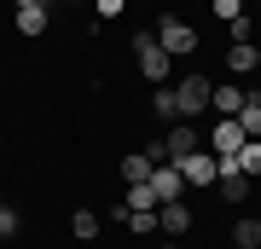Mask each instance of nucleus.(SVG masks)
Listing matches in <instances>:
<instances>
[{
  "instance_id": "2eb2a0df",
  "label": "nucleus",
  "mask_w": 261,
  "mask_h": 249,
  "mask_svg": "<svg viewBox=\"0 0 261 249\" xmlns=\"http://www.w3.org/2000/svg\"><path fill=\"white\" fill-rule=\"evenodd\" d=\"M232 243L238 249H261V220H238L232 226Z\"/></svg>"
},
{
  "instance_id": "412c9836",
  "label": "nucleus",
  "mask_w": 261,
  "mask_h": 249,
  "mask_svg": "<svg viewBox=\"0 0 261 249\" xmlns=\"http://www.w3.org/2000/svg\"><path fill=\"white\" fill-rule=\"evenodd\" d=\"M99 6V18H122V6H128V0H93Z\"/></svg>"
},
{
  "instance_id": "aec40b11",
  "label": "nucleus",
  "mask_w": 261,
  "mask_h": 249,
  "mask_svg": "<svg viewBox=\"0 0 261 249\" xmlns=\"http://www.w3.org/2000/svg\"><path fill=\"white\" fill-rule=\"evenodd\" d=\"M215 18H226V23L244 18V0H215Z\"/></svg>"
},
{
  "instance_id": "4468645a",
  "label": "nucleus",
  "mask_w": 261,
  "mask_h": 249,
  "mask_svg": "<svg viewBox=\"0 0 261 249\" xmlns=\"http://www.w3.org/2000/svg\"><path fill=\"white\" fill-rule=\"evenodd\" d=\"M18 35H47V6H23L18 12Z\"/></svg>"
},
{
  "instance_id": "0eeeda50",
  "label": "nucleus",
  "mask_w": 261,
  "mask_h": 249,
  "mask_svg": "<svg viewBox=\"0 0 261 249\" xmlns=\"http://www.w3.org/2000/svg\"><path fill=\"white\" fill-rule=\"evenodd\" d=\"M180 174H186V185H215V174H221V157H209V151H192L186 162H174Z\"/></svg>"
},
{
  "instance_id": "bb28decb",
  "label": "nucleus",
  "mask_w": 261,
  "mask_h": 249,
  "mask_svg": "<svg viewBox=\"0 0 261 249\" xmlns=\"http://www.w3.org/2000/svg\"><path fill=\"white\" fill-rule=\"evenodd\" d=\"M232 249H238V243H232Z\"/></svg>"
},
{
  "instance_id": "20e7f679",
  "label": "nucleus",
  "mask_w": 261,
  "mask_h": 249,
  "mask_svg": "<svg viewBox=\"0 0 261 249\" xmlns=\"http://www.w3.org/2000/svg\"><path fill=\"white\" fill-rule=\"evenodd\" d=\"M134 58H140V70L151 81H168V64H174V58L157 46V35H134Z\"/></svg>"
},
{
  "instance_id": "f03ea898",
  "label": "nucleus",
  "mask_w": 261,
  "mask_h": 249,
  "mask_svg": "<svg viewBox=\"0 0 261 249\" xmlns=\"http://www.w3.org/2000/svg\"><path fill=\"white\" fill-rule=\"evenodd\" d=\"M209 93H215V81H203V75H186V81H174V104H180V116H203L209 110Z\"/></svg>"
},
{
  "instance_id": "9b49d317",
  "label": "nucleus",
  "mask_w": 261,
  "mask_h": 249,
  "mask_svg": "<svg viewBox=\"0 0 261 249\" xmlns=\"http://www.w3.org/2000/svg\"><path fill=\"white\" fill-rule=\"evenodd\" d=\"M226 64H232L238 75H244V70H261V52H255L250 41H232V46H226Z\"/></svg>"
},
{
  "instance_id": "6ab92c4d",
  "label": "nucleus",
  "mask_w": 261,
  "mask_h": 249,
  "mask_svg": "<svg viewBox=\"0 0 261 249\" xmlns=\"http://www.w3.org/2000/svg\"><path fill=\"white\" fill-rule=\"evenodd\" d=\"M70 232H75V238H99V214H93V209L70 214Z\"/></svg>"
},
{
  "instance_id": "a211bd4d",
  "label": "nucleus",
  "mask_w": 261,
  "mask_h": 249,
  "mask_svg": "<svg viewBox=\"0 0 261 249\" xmlns=\"http://www.w3.org/2000/svg\"><path fill=\"white\" fill-rule=\"evenodd\" d=\"M122 180H151V157H145V151H140V157H122Z\"/></svg>"
},
{
  "instance_id": "5701e85b",
  "label": "nucleus",
  "mask_w": 261,
  "mask_h": 249,
  "mask_svg": "<svg viewBox=\"0 0 261 249\" xmlns=\"http://www.w3.org/2000/svg\"><path fill=\"white\" fill-rule=\"evenodd\" d=\"M12 6H18V12H23V6H47V0H12Z\"/></svg>"
},
{
  "instance_id": "ddd939ff",
  "label": "nucleus",
  "mask_w": 261,
  "mask_h": 249,
  "mask_svg": "<svg viewBox=\"0 0 261 249\" xmlns=\"http://www.w3.org/2000/svg\"><path fill=\"white\" fill-rule=\"evenodd\" d=\"M151 116H157V122H180V104H174V87H157V93H151Z\"/></svg>"
},
{
  "instance_id": "f3484780",
  "label": "nucleus",
  "mask_w": 261,
  "mask_h": 249,
  "mask_svg": "<svg viewBox=\"0 0 261 249\" xmlns=\"http://www.w3.org/2000/svg\"><path fill=\"white\" fill-rule=\"evenodd\" d=\"M232 162L244 168V174H261V139H244V151H238Z\"/></svg>"
},
{
  "instance_id": "4be33fe9",
  "label": "nucleus",
  "mask_w": 261,
  "mask_h": 249,
  "mask_svg": "<svg viewBox=\"0 0 261 249\" xmlns=\"http://www.w3.org/2000/svg\"><path fill=\"white\" fill-rule=\"evenodd\" d=\"M12 232H18V214H12V209H0V238H12Z\"/></svg>"
},
{
  "instance_id": "a878e982",
  "label": "nucleus",
  "mask_w": 261,
  "mask_h": 249,
  "mask_svg": "<svg viewBox=\"0 0 261 249\" xmlns=\"http://www.w3.org/2000/svg\"><path fill=\"white\" fill-rule=\"evenodd\" d=\"M0 209H6V203H0Z\"/></svg>"
},
{
  "instance_id": "dca6fc26",
  "label": "nucleus",
  "mask_w": 261,
  "mask_h": 249,
  "mask_svg": "<svg viewBox=\"0 0 261 249\" xmlns=\"http://www.w3.org/2000/svg\"><path fill=\"white\" fill-rule=\"evenodd\" d=\"M128 209H157V191H151V180H134V185H128Z\"/></svg>"
},
{
  "instance_id": "6e6552de",
  "label": "nucleus",
  "mask_w": 261,
  "mask_h": 249,
  "mask_svg": "<svg viewBox=\"0 0 261 249\" xmlns=\"http://www.w3.org/2000/svg\"><path fill=\"white\" fill-rule=\"evenodd\" d=\"M151 191H157V203H174V197L186 191V174H180L174 162H157L151 168Z\"/></svg>"
},
{
  "instance_id": "39448f33",
  "label": "nucleus",
  "mask_w": 261,
  "mask_h": 249,
  "mask_svg": "<svg viewBox=\"0 0 261 249\" xmlns=\"http://www.w3.org/2000/svg\"><path fill=\"white\" fill-rule=\"evenodd\" d=\"M163 145H168V162H186L192 151H203V128H192V122L180 116V128H168Z\"/></svg>"
},
{
  "instance_id": "423d86ee",
  "label": "nucleus",
  "mask_w": 261,
  "mask_h": 249,
  "mask_svg": "<svg viewBox=\"0 0 261 249\" xmlns=\"http://www.w3.org/2000/svg\"><path fill=\"white\" fill-rule=\"evenodd\" d=\"M215 191H221L226 203H244V197H250V174H244V168H238L232 157H221V174H215Z\"/></svg>"
},
{
  "instance_id": "f8f14e48",
  "label": "nucleus",
  "mask_w": 261,
  "mask_h": 249,
  "mask_svg": "<svg viewBox=\"0 0 261 249\" xmlns=\"http://www.w3.org/2000/svg\"><path fill=\"white\" fill-rule=\"evenodd\" d=\"M232 122L244 128V139H261V99H255V93H250V99H244V110H238Z\"/></svg>"
},
{
  "instance_id": "393cba45",
  "label": "nucleus",
  "mask_w": 261,
  "mask_h": 249,
  "mask_svg": "<svg viewBox=\"0 0 261 249\" xmlns=\"http://www.w3.org/2000/svg\"><path fill=\"white\" fill-rule=\"evenodd\" d=\"M64 6H75V0H64Z\"/></svg>"
},
{
  "instance_id": "1a4fd4ad",
  "label": "nucleus",
  "mask_w": 261,
  "mask_h": 249,
  "mask_svg": "<svg viewBox=\"0 0 261 249\" xmlns=\"http://www.w3.org/2000/svg\"><path fill=\"white\" fill-rule=\"evenodd\" d=\"M157 226L168 232V238H186V226H192V209L180 203V197H174V203H157Z\"/></svg>"
},
{
  "instance_id": "b1692460",
  "label": "nucleus",
  "mask_w": 261,
  "mask_h": 249,
  "mask_svg": "<svg viewBox=\"0 0 261 249\" xmlns=\"http://www.w3.org/2000/svg\"><path fill=\"white\" fill-rule=\"evenodd\" d=\"M157 249H174V238H163V243H157Z\"/></svg>"
},
{
  "instance_id": "9d476101",
  "label": "nucleus",
  "mask_w": 261,
  "mask_h": 249,
  "mask_svg": "<svg viewBox=\"0 0 261 249\" xmlns=\"http://www.w3.org/2000/svg\"><path fill=\"white\" fill-rule=\"evenodd\" d=\"M244 99H250V93H244L238 81H221V87L209 93V110H221V116H238V110H244Z\"/></svg>"
},
{
  "instance_id": "7ed1b4c3",
  "label": "nucleus",
  "mask_w": 261,
  "mask_h": 249,
  "mask_svg": "<svg viewBox=\"0 0 261 249\" xmlns=\"http://www.w3.org/2000/svg\"><path fill=\"white\" fill-rule=\"evenodd\" d=\"M203 151H209V157H238V151H244V128H238L232 116H221V122L203 133Z\"/></svg>"
},
{
  "instance_id": "f257e3e1",
  "label": "nucleus",
  "mask_w": 261,
  "mask_h": 249,
  "mask_svg": "<svg viewBox=\"0 0 261 249\" xmlns=\"http://www.w3.org/2000/svg\"><path fill=\"white\" fill-rule=\"evenodd\" d=\"M157 46H163L168 58H186L192 46H197V35H192V23H186V18H174V12H168V18L157 23Z\"/></svg>"
}]
</instances>
